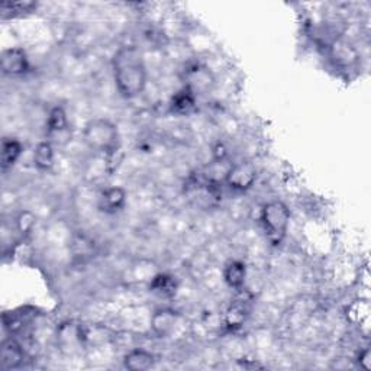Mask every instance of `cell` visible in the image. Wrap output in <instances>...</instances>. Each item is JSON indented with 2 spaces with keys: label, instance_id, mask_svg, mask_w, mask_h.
Segmentation results:
<instances>
[{
  "label": "cell",
  "instance_id": "6da1fadb",
  "mask_svg": "<svg viewBox=\"0 0 371 371\" xmlns=\"http://www.w3.org/2000/svg\"><path fill=\"white\" fill-rule=\"evenodd\" d=\"M113 79L125 99H135L147 87V67L143 53L135 47H122L112 60Z\"/></svg>",
  "mask_w": 371,
  "mask_h": 371
},
{
  "label": "cell",
  "instance_id": "7a4b0ae2",
  "mask_svg": "<svg viewBox=\"0 0 371 371\" xmlns=\"http://www.w3.org/2000/svg\"><path fill=\"white\" fill-rule=\"evenodd\" d=\"M84 144L88 149L106 157L115 156L121 147L118 126L105 118H95L84 125Z\"/></svg>",
  "mask_w": 371,
  "mask_h": 371
},
{
  "label": "cell",
  "instance_id": "3957f363",
  "mask_svg": "<svg viewBox=\"0 0 371 371\" xmlns=\"http://www.w3.org/2000/svg\"><path fill=\"white\" fill-rule=\"evenodd\" d=\"M261 224L268 241L273 246H280L286 237L290 224V211L286 203L280 200L265 203L261 209Z\"/></svg>",
  "mask_w": 371,
  "mask_h": 371
},
{
  "label": "cell",
  "instance_id": "277c9868",
  "mask_svg": "<svg viewBox=\"0 0 371 371\" xmlns=\"http://www.w3.org/2000/svg\"><path fill=\"white\" fill-rule=\"evenodd\" d=\"M182 79L184 82V87L196 96L206 95L215 87L213 73L202 62H190L183 70Z\"/></svg>",
  "mask_w": 371,
  "mask_h": 371
},
{
  "label": "cell",
  "instance_id": "5b68a950",
  "mask_svg": "<svg viewBox=\"0 0 371 371\" xmlns=\"http://www.w3.org/2000/svg\"><path fill=\"white\" fill-rule=\"evenodd\" d=\"M47 138L51 144L67 143L71 135L67 113L61 106H54L47 118Z\"/></svg>",
  "mask_w": 371,
  "mask_h": 371
},
{
  "label": "cell",
  "instance_id": "8992f818",
  "mask_svg": "<svg viewBox=\"0 0 371 371\" xmlns=\"http://www.w3.org/2000/svg\"><path fill=\"white\" fill-rule=\"evenodd\" d=\"M0 69L9 77H21L27 74L31 69L27 51L19 47L5 49L0 57Z\"/></svg>",
  "mask_w": 371,
  "mask_h": 371
},
{
  "label": "cell",
  "instance_id": "52a82bcc",
  "mask_svg": "<svg viewBox=\"0 0 371 371\" xmlns=\"http://www.w3.org/2000/svg\"><path fill=\"white\" fill-rule=\"evenodd\" d=\"M257 180V169L250 161H242L232 164L229 169L225 183L237 191H246L252 187V184Z\"/></svg>",
  "mask_w": 371,
  "mask_h": 371
},
{
  "label": "cell",
  "instance_id": "ba28073f",
  "mask_svg": "<svg viewBox=\"0 0 371 371\" xmlns=\"http://www.w3.org/2000/svg\"><path fill=\"white\" fill-rule=\"evenodd\" d=\"M178 319H180V315L171 308L157 309L151 316V329L156 337L165 338L176 329Z\"/></svg>",
  "mask_w": 371,
  "mask_h": 371
},
{
  "label": "cell",
  "instance_id": "9c48e42d",
  "mask_svg": "<svg viewBox=\"0 0 371 371\" xmlns=\"http://www.w3.org/2000/svg\"><path fill=\"white\" fill-rule=\"evenodd\" d=\"M126 203V191L123 187L112 186L101 190L97 200V208L100 212H105L108 215L118 213L123 209Z\"/></svg>",
  "mask_w": 371,
  "mask_h": 371
},
{
  "label": "cell",
  "instance_id": "30bf717a",
  "mask_svg": "<svg viewBox=\"0 0 371 371\" xmlns=\"http://www.w3.org/2000/svg\"><path fill=\"white\" fill-rule=\"evenodd\" d=\"M23 363V350L15 339H6L2 342L0 348V368L2 370H15Z\"/></svg>",
  "mask_w": 371,
  "mask_h": 371
},
{
  "label": "cell",
  "instance_id": "8fae6325",
  "mask_svg": "<svg viewBox=\"0 0 371 371\" xmlns=\"http://www.w3.org/2000/svg\"><path fill=\"white\" fill-rule=\"evenodd\" d=\"M156 355L151 351L143 350V348H135L131 350L123 357V366L125 368L131 371H145L154 367L156 364Z\"/></svg>",
  "mask_w": 371,
  "mask_h": 371
},
{
  "label": "cell",
  "instance_id": "7c38bea8",
  "mask_svg": "<svg viewBox=\"0 0 371 371\" xmlns=\"http://www.w3.org/2000/svg\"><path fill=\"white\" fill-rule=\"evenodd\" d=\"M23 145L16 138H3L2 141V151H0V165H2V171H9L19 157L22 156Z\"/></svg>",
  "mask_w": 371,
  "mask_h": 371
},
{
  "label": "cell",
  "instance_id": "4fadbf2b",
  "mask_svg": "<svg viewBox=\"0 0 371 371\" xmlns=\"http://www.w3.org/2000/svg\"><path fill=\"white\" fill-rule=\"evenodd\" d=\"M198 104V96L189 91L187 87H183L180 92H177L171 101H170V112L174 115H180V117H184V115H189L196 109Z\"/></svg>",
  "mask_w": 371,
  "mask_h": 371
},
{
  "label": "cell",
  "instance_id": "5bb4252c",
  "mask_svg": "<svg viewBox=\"0 0 371 371\" xmlns=\"http://www.w3.org/2000/svg\"><path fill=\"white\" fill-rule=\"evenodd\" d=\"M246 278H247V265L244 263L238 260L226 263L224 268V280L229 287L241 289L246 283Z\"/></svg>",
  "mask_w": 371,
  "mask_h": 371
},
{
  "label": "cell",
  "instance_id": "9a60e30c",
  "mask_svg": "<svg viewBox=\"0 0 371 371\" xmlns=\"http://www.w3.org/2000/svg\"><path fill=\"white\" fill-rule=\"evenodd\" d=\"M34 164L40 171H51L54 167V145L48 139L38 144L34 151Z\"/></svg>",
  "mask_w": 371,
  "mask_h": 371
},
{
  "label": "cell",
  "instance_id": "2e32d148",
  "mask_svg": "<svg viewBox=\"0 0 371 371\" xmlns=\"http://www.w3.org/2000/svg\"><path fill=\"white\" fill-rule=\"evenodd\" d=\"M178 283L174 276L169 273H160L152 277L149 283V290L158 294L161 298H171L176 294Z\"/></svg>",
  "mask_w": 371,
  "mask_h": 371
},
{
  "label": "cell",
  "instance_id": "e0dca14e",
  "mask_svg": "<svg viewBox=\"0 0 371 371\" xmlns=\"http://www.w3.org/2000/svg\"><path fill=\"white\" fill-rule=\"evenodd\" d=\"M247 316H248V311L246 309V306L242 303H234L226 309L224 321L228 329L234 331L244 325V322L247 321Z\"/></svg>",
  "mask_w": 371,
  "mask_h": 371
},
{
  "label": "cell",
  "instance_id": "ac0fdd59",
  "mask_svg": "<svg viewBox=\"0 0 371 371\" xmlns=\"http://www.w3.org/2000/svg\"><path fill=\"white\" fill-rule=\"evenodd\" d=\"M15 226H16V231L21 237L27 238L29 237L34 229L36 226V216L34 212L31 211H22L18 213L16 219H15Z\"/></svg>",
  "mask_w": 371,
  "mask_h": 371
},
{
  "label": "cell",
  "instance_id": "d6986e66",
  "mask_svg": "<svg viewBox=\"0 0 371 371\" xmlns=\"http://www.w3.org/2000/svg\"><path fill=\"white\" fill-rule=\"evenodd\" d=\"M38 8V3L35 2H2L0 3V12L2 15H10V16H21L25 14H31Z\"/></svg>",
  "mask_w": 371,
  "mask_h": 371
},
{
  "label": "cell",
  "instance_id": "ffe728a7",
  "mask_svg": "<svg viewBox=\"0 0 371 371\" xmlns=\"http://www.w3.org/2000/svg\"><path fill=\"white\" fill-rule=\"evenodd\" d=\"M332 56H334L335 61L345 64V66H350L357 60V53L347 43H335L332 47Z\"/></svg>",
  "mask_w": 371,
  "mask_h": 371
},
{
  "label": "cell",
  "instance_id": "44dd1931",
  "mask_svg": "<svg viewBox=\"0 0 371 371\" xmlns=\"http://www.w3.org/2000/svg\"><path fill=\"white\" fill-rule=\"evenodd\" d=\"M212 154H213V161H222V160H226L228 151H226L225 145L219 143V144H216V145L213 147Z\"/></svg>",
  "mask_w": 371,
  "mask_h": 371
},
{
  "label": "cell",
  "instance_id": "7402d4cb",
  "mask_svg": "<svg viewBox=\"0 0 371 371\" xmlns=\"http://www.w3.org/2000/svg\"><path fill=\"white\" fill-rule=\"evenodd\" d=\"M358 364H360L364 370H370L371 368V360H370V350H364L360 357H358Z\"/></svg>",
  "mask_w": 371,
  "mask_h": 371
}]
</instances>
